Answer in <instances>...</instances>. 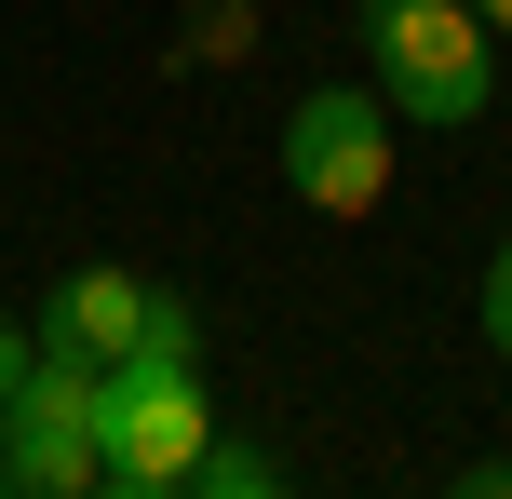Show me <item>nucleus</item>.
Segmentation results:
<instances>
[{
    "label": "nucleus",
    "mask_w": 512,
    "mask_h": 499,
    "mask_svg": "<svg viewBox=\"0 0 512 499\" xmlns=\"http://www.w3.org/2000/svg\"><path fill=\"white\" fill-rule=\"evenodd\" d=\"M203 446H216L203 311H189L176 284H149V338L108 365V405H95V486H108V499H176Z\"/></svg>",
    "instance_id": "f257e3e1"
},
{
    "label": "nucleus",
    "mask_w": 512,
    "mask_h": 499,
    "mask_svg": "<svg viewBox=\"0 0 512 499\" xmlns=\"http://www.w3.org/2000/svg\"><path fill=\"white\" fill-rule=\"evenodd\" d=\"M364 54H378L391 108L432 135H472L499 108V27L472 0H364Z\"/></svg>",
    "instance_id": "f03ea898"
},
{
    "label": "nucleus",
    "mask_w": 512,
    "mask_h": 499,
    "mask_svg": "<svg viewBox=\"0 0 512 499\" xmlns=\"http://www.w3.org/2000/svg\"><path fill=\"white\" fill-rule=\"evenodd\" d=\"M95 405H108V365L81 351H27L14 405H0V499H95Z\"/></svg>",
    "instance_id": "7ed1b4c3"
},
{
    "label": "nucleus",
    "mask_w": 512,
    "mask_h": 499,
    "mask_svg": "<svg viewBox=\"0 0 512 499\" xmlns=\"http://www.w3.org/2000/svg\"><path fill=\"white\" fill-rule=\"evenodd\" d=\"M283 189H297L310 216H378L391 203V95H364V81H310L297 108H283Z\"/></svg>",
    "instance_id": "20e7f679"
},
{
    "label": "nucleus",
    "mask_w": 512,
    "mask_h": 499,
    "mask_svg": "<svg viewBox=\"0 0 512 499\" xmlns=\"http://www.w3.org/2000/svg\"><path fill=\"white\" fill-rule=\"evenodd\" d=\"M41 338L81 351V365H122V351L149 338V284H135V270H68L54 311H41Z\"/></svg>",
    "instance_id": "39448f33"
},
{
    "label": "nucleus",
    "mask_w": 512,
    "mask_h": 499,
    "mask_svg": "<svg viewBox=\"0 0 512 499\" xmlns=\"http://www.w3.org/2000/svg\"><path fill=\"white\" fill-rule=\"evenodd\" d=\"M189 486H203V499H270L283 459H270V446H203V459H189Z\"/></svg>",
    "instance_id": "423d86ee"
},
{
    "label": "nucleus",
    "mask_w": 512,
    "mask_h": 499,
    "mask_svg": "<svg viewBox=\"0 0 512 499\" xmlns=\"http://www.w3.org/2000/svg\"><path fill=\"white\" fill-rule=\"evenodd\" d=\"M472 324H486V351L512 365V230H499V257H486V284H472Z\"/></svg>",
    "instance_id": "0eeeda50"
},
{
    "label": "nucleus",
    "mask_w": 512,
    "mask_h": 499,
    "mask_svg": "<svg viewBox=\"0 0 512 499\" xmlns=\"http://www.w3.org/2000/svg\"><path fill=\"white\" fill-rule=\"evenodd\" d=\"M27 351H41V324H14V311H0V405H14V378H27Z\"/></svg>",
    "instance_id": "6e6552de"
},
{
    "label": "nucleus",
    "mask_w": 512,
    "mask_h": 499,
    "mask_svg": "<svg viewBox=\"0 0 512 499\" xmlns=\"http://www.w3.org/2000/svg\"><path fill=\"white\" fill-rule=\"evenodd\" d=\"M189 27H203V41H216V54H230V41H243V27H256V14H243V0H203V14H189Z\"/></svg>",
    "instance_id": "1a4fd4ad"
},
{
    "label": "nucleus",
    "mask_w": 512,
    "mask_h": 499,
    "mask_svg": "<svg viewBox=\"0 0 512 499\" xmlns=\"http://www.w3.org/2000/svg\"><path fill=\"white\" fill-rule=\"evenodd\" d=\"M472 14H486V27H499V41H512V0H472Z\"/></svg>",
    "instance_id": "9d476101"
}]
</instances>
